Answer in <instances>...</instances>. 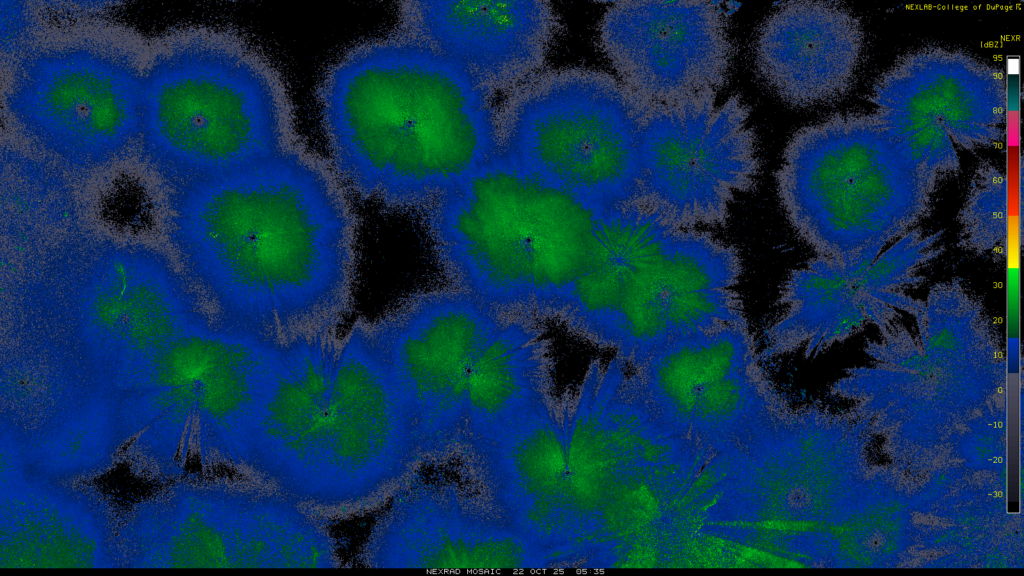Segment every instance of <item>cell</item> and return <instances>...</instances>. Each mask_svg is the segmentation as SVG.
<instances>
[{
  "label": "cell",
  "mask_w": 1024,
  "mask_h": 576,
  "mask_svg": "<svg viewBox=\"0 0 1024 576\" xmlns=\"http://www.w3.org/2000/svg\"><path fill=\"white\" fill-rule=\"evenodd\" d=\"M720 2L620 1L599 23V44L618 79L648 106L717 94L732 43Z\"/></svg>",
  "instance_id": "cell-18"
},
{
  "label": "cell",
  "mask_w": 1024,
  "mask_h": 576,
  "mask_svg": "<svg viewBox=\"0 0 1024 576\" xmlns=\"http://www.w3.org/2000/svg\"><path fill=\"white\" fill-rule=\"evenodd\" d=\"M605 206L494 157L424 212L457 288L515 317H558Z\"/></svg>",
  "instance_id": "cell-4"
},
{
  "label": "cell",
  "mask_w": 1024,
  "mask_h": 576,
  "mask_svg": "<svg viewBox=\"0 0 1024 576\" xmlns=\"http://www.w3.org/2000/svg\"><path fill=\"white\" fill-rule=\"evenodd\" d=\"M320 102L337 174L391 208L425 210L496 155L492 96L399 32L339 59Z\"/></svg>",
  "instance_id": "cell-2"
},
{
  "label": "cell",
  "mask_w": 1024,
  "mask_h": 576,
  "mask_svg": "<svg viewBox=\"0 0 1024 576\" xmlns=\"http://www.w3.org/2000/svg\"><path fill=\"white\" fill-rule=\"evenodd\" d=\"M2 376L1 463L74 481L122 463L114 389L82 348L15 353Z\"/></svg>",
  "instance_id": "cell-12"
},
{
  "label": "cell",
  "mask_w": 1024,
  "mask_h": 576,
  "mask_svg": "<svg viewBox=\"0 0 1024 576\" xmlns=\"http://www.w3.org/2000/svg\"><path fill=\"white\" fill-rule=\"evenodd\" d=\"M647 104L614 75L541 71L496 110V157L600 205L639 201Z\"/></svg>",
  "instance_id": "cell-10"
},
{
  "label": "cell",
  "mask_w": 1024,
  "mask_h": 576,
  "mask_svg": "<svg viewBox=\"0 0 1024 576\" xmlns=\"http://www.w3.org/2000/svg\"><path fill=\"white\" fill-rule=\"evenodd\" d=\"M958 245L978 256L1005 257L1009 238V195L1005 172L985 163L974 172L958 214Z\"/></svg>",
  "instance_id": "cell-26"
},
{
  "label": "cell",
  "mask_w": 1024,
  "mask_h": 576,
  "mask_svg": "<svg viewBox=\"0 0 1024 576\" xmlns=\"http://www.w3.org/2000/svg\"><path fill=\"white\" fill-rule=\"evenodd\" d=\"M776 171L781 206L815 253L857 273L929 216L941 182L872 114L800 128Z\"/></svg>",
  "instance_id": "cell-8"
},
{
  "label": "cell",
  "mask_w": 1024,
  "mask_h": 576,
  "mask_svg": "<svg viewBox=\"0 0 1024 576\" xmlns=\"http://www.w3.org/2000/svg\"><path fill=\"white\" fill-rule=\"evenodd\" d=\"M7 7L1 2V16L2 24L1 30L2 35L6 36L2 38V48H7V52L12 54L13 52H20L26 47L29 42L31 32V22L27 15L26 9L19 6L21 3L18 2H4Z\"/></svg>",
  "instance_id": "cell-27"
},
{
  "label": "cell",
  "mask_w": 1024,
  "mask_h": 576,
  "mask_svg": "<svg viewBox=\"0 0 1024 576\" xmlns=\"http://www.w3.org/2000/svg\"><path fill=\"white\" fill-rule=\"evenodd\" d=\"M747 325L680 340L635 367L636 387L657 412L716 419L766 410L776 393L758 366Z\"/></svg>",
  "instance_id": "cell-23"
},
{
  "label": "cell",
  "mask_w": 1024,
  "mask_h": 576,
  "mask_svg": "<svg viewBox=\"0 0 1024 576\" xmlns=\"http://www.w3.org/2000/svg\"><path fill=\"white\" fill-rule=\"evenodd\" d=\"M170 229L218 325L278 343L325 333L345 306L353 218L298 145L173 192Z\"/></svg>",
  "instance_id": "cell-1"
},
{
  "label": "cell",
  "mask_w": 1024,
  "mask_h": 576,
  "mask_svg": "<svg viewBox=\"0 0 1024 576\" xmlns=\"http://www.w3.org/2000/svg\"><path fill=\"white\" fill-rule=\"evenodd\" d=\"M399 27L493 97L542 71L560 18L542 0L407 1L399 9Z\"/></svg>",
  "instance_id": "cell-20"
},
{
  "label": "cell",
  "mask_w": 1024,
  "mask_h": 576,
  "mask_svg": "<svg viewBox=\"0 0 1024 576\" xmlns=\"http://www.w3.org/2000/svg\"><path fill=\"white\" fill-rule=\"evenodd\" d=\"M142 264L107 262L84 295L82 345L116 380L186 328L171 287Z\"/></svg>",
  "instance_id": "cell-24"
},
{
  "label": "cell",
  "mask_w": 1024,
  "mask_h": 576,
  "mask_svg": "<svg viewBox=\"0 0 1024 576\" xmlns=\"http://www.w3.org/2000/svg\"><path fill=\"white\" fill-rule=\"evenodd\" d=\"M750 111L717 94L646 107L639 143V201L687 228L724 225L736 196L760 173Z\"/></svg>",
  "instance_id": "cell-13"
},
{
  "label": "cell",
  "mask_w": 1024,
  "mask_h": 576,
  "mask_svg": "<svg viewBox=\"0 0 1024 576\" xmlns=\"http://www.w3.org/2000/svg\"><path fill=\"white\" fill-rule=\"evenodd\" d=\"M943 234L915 228L857 273L817 256L793 270L780 290L782 313L766 331L765 356L801 347L817 354L868 326L883 331L901 320V312L919 317L924 301L909 291L944 252Z\"/></svg>",
  "instance_id": "cell-16"
},
{
  "label": "cell",
  "mask_w": 1024,
  "mask_h": 576,
  "mask_svg": "<svg viewBox=\"0 0 1024 576\" xmlns=\"http://www.w3.org/2000/svg\"><path fill=\"white\" fill-rule=\"evenodd\" d=\"M143 82L144 72L118 48H36L20 57L7 106L18 130L46 160L86 175L138 152Z\"/></svg>",
  "instance_id": "cell-11"
},
{
  "label": "cell",
  "mask_w": 1024,
  "mask_h": 576,
  "mask_svg": "<svg viewBox=\"0 0 1024 576\" xmlns=\"http://www.w3.org/2000/svg\"><path fill=\"white\" fill-rule=\"evenodd\" d=\"M567 420L568 408L554 401L457 454L488 505L556 559L567 474Z\"/></svg>",
  "instance_id": "cell-21"
},
{
  "label": "cell",
  "mask_w": 1024,
  "mask_h": 576,
  "mask_svg": "<svg viewBox=\"0 0 1024 576\" xmlns=\"http://www.w3.org/2000/svg\"><path fill=\"white\" fill-rule=\"evenodd\" d=\"M296 145L282 80L243 41H188L144 72L138 152L173 192Z\"/></svg>",
  "instance_id": "cell-7"
},
{
  "label": "cell",
  "mask_w": 1024,
  "mask_h": 576,
  "mask_svg": "<svg viewBox=\"0 0 1024 576\" xmlns=\"http://www.w3.org/2000/svg\"><path fill=\"white\" fill-rule=\"evenodd\" d=\"M550 345L529 318L505 316L471 368L458 452L554 402Z\"/></svg>",
  "instance_id": "cell-25"
},
{
  "label": "cell",
  "mask_w": 1024,
  "mask_h": 576,
  "mask_svg": "<svg viewBox=\"0 0 1024 576\" xmlns=\"http://www.w3.org/2000/svg\"><path fill=\"white\" fill-rule=\"evenodd\" d=\"M267 485L328 519L389 500L422 464L412 419L366 328L339 348L332 376L284 387L254 439Z\"/></svg>",
  "instance_id": "cell-3"
},
{
  "label": "cell",
  "mask_w": 1024,
  "mask_h": 576,
  "mask_svg": "<svg viewBox=\"0 0 1024 576\" xmlns=\"http://www.w3.org/2000/svg\"><path fill=\"white\" fill-rule=\"evenodd\" d=\"M389 500L361 551L366 567L558 568L549 549L500 517L475 489L415 474Z\"/></svg>",
  "instance_id": "cell-17"
},
{
  "label": "cell",
  "mask_w": 1024,
  "mask_h": 576,
  "mask_svg": "<svg viewBox=\"0 0 1024 576\" xmlns=\"http://www.w3.org/2000/svg\"><path fill=\"white\" fill-rule=\"evenodd\" d=\"M122 510L119 568H338L325 518L255 479L193 473Z\"/></svg>",
  "instance_id": "cell-9"
},
{
  "label": "cell",
  "mask_w": 1024,
  "mask_h": 576,
  "mask_svg": "<svg viewBox=\"0 0 1024 576\" xmlns=\"http://www.w3.org/2000/svg\"><path fill=\"white\" fill-rule=\"evenodd\" d=\"M874 114L916 161L942 181L961 168L956 147L1003 137L1004 74L962 50L921 47L902 55L871 89Z\"/></svg>",
  "instance_id": "cell-15"
},
{
  "label": "cell",
  "mask_w": 1024,
  "mask_h": 576,
  "mask_svg": "<svg viewBox=\"0 0 1024 576\" xmlns=\"http://www.w3.org/2000/svg\"><path fill=\"white\" fill-rule=\"evenodd\" d=\"M284 350L220 325H189L118 386L122 463L161 484L200 467L247 474Z\"/></svg>",
  "instance_id": "cell-6"
},
{
  "label": "cell",
  "mask_w": 1024,
  "mask_h": 576,
  "mask_svg": "<svg viewBox=\"0 0 1024 576\" xmlns=\"http://www.w3.org/2000/svg\"><path fill=\"white\" fill-rule=\"evenodd\" d=\"M739 252L641 201L605 208L569 297L574 319L632 367L676 341L738 323Z\"/></svg>",
  "instance_id": "cell-5"
},
{
  "label": "cell",
  "mask_w": 1024,
  "mask_h": 576,
  "mask_svg": "<svg viewBox=\"0 0 1024 576\" xmlns=\"http://www.w3.org/2000/svg\"><path fill=\"white\" fill-rule=\"evenodd\" d=\"M864 43L861 21L841 3L785 2L757 31L755 66L766 86L786 104L829 105L852 89Z\"/></svg>",
  "instance_id": "cell-22"
},
{
  "label": "cell",
  "mask_w": 1024,
  "mask_h": 576,
  "mask_svg": "<svg viewBox=\"0 0 1024 576\" xmlns=\"http://www.w3.org/2000/svg\"><path fill=\"white\" fill-rule=\"evenodd\" d=\"M505 316L454 288L416 296L366 328L412 419L422 463L456 455L471 368Z\"/></svg>",
  "instance_id": "cell-14"
},
{
  "label": "cell",
  "mask_w": 1024,
  "mask_h": 576,
  "mask_svg": "<svg viewBox=\"0 0 1024 576\" xmlns=\"http://www.w3.org/2000/svg\"><path fill=\"white\" fill-rule=\"evenodd\" d=\"M121 512L93 481L1 463L0 568H119Z\"/></svg>",
  "instance_id": "cell-19"
}]
</instances>
